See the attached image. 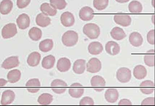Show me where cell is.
<instances>
[{
  "mask_svg": "<svg viewBox=\"0 0 155 106\" xmlns=\"http://www.w3.org/2000/svg\"><path fill=\"white\" fill-rule=\"evenodd\" d=\"M8 81L3 79H0V88L4 86L7 83Z\"/></svg>",
  "mask_w": 155,
  "mask_h": 106,
  "instance_id": "obj_43",
  "label": "cell"
},
{
  "mask_svg": "<svg viewBox=\"0 0 155 106\" xmlns=\"http://www.w3.org/2000/svg\"><path fill=\"white\" fill-rule=\"evenodd\" d=\"M42 35L41 30L36 27L31 28L28 32L29 37L34 41H37L39 40L41 37Z\"/></svg>",
  "mask_w": 155,
  "mask_h": 106,
  "instance_id": "obj_34",
  "label": "cell"
},
{
  "mask_svg": "<svg viewBox=\"0 0 155 106\" xmlns=\"http://www.w3.org/2000/svg\"><path fill=\"white\" fill-rule=\"evenodd\" d=\"M154 50L151 49L148 51L144 57V60L145 64L150 67L154 66Z\"/></svg>",
  "mask_w": 155,
  "mask_h": 106,
  "instance_id": "obj_31",
  "label": "cell"
},
{
  "mask_svg": "<svg viewBox=\"0 0 155 106\" xmlns=\"http://www.w3.org/2000/svg\"><path fill=\"white\" fill-rule=\"evenodd\" d=\"M71 63L70 60L66 57L60 58L58 60L57 67L61 72H65L70 68Z\"/></svg>",
  "mask_w": 155,
  "mask_h": 106,
  "instance_id": "obj_20",
  "label": "cell"
},
{
  "mask_svg": "<svg viewBox=\"0 0 155 106\" xmlns=\"http://www.w3.org/2000/svg\"><path fill=\"white\" fill-rule=\"evenodd\" d=\"M91 86L97 92H101L105 89L106 82L101 76L95 75L91 79Z\"/></svg>",
  "mask_w": 155,
  "mask_h": 106,
  "instance_id": "obj_5",
  "label": "cell"
},
{
  "mask_svg": "<svg viewBox=\"0 0 155 106\" xmlns=\"http://www.w3.org/2000/svg\"><path fill=\"white\" fill-rule=\"evenodd\" d=\"M78 33L73 31H68L62 35V41L63 44L67 47L75 45L78 42Z\"/></svg>",
  "mask_w": 155,
  "mask_h": 106,
  "instance_id": "obj_2",
  "label": "cell"
},
{
  "mask_svg": "<svg viewBox=\"0 0 155 106\" xmlns=\"http://www.w3.org/2000/svg\"></svg>",
  "mask_w": 155,
  "mask_h": 106,
  "instance_id": "obj_45",
  "label": "cell"
},
{
  "mask_svg": "<svg viewBox=\"0 0 155 106\" xmlns=\"http://www.w3.org/2000/svg\"><path fill=\"white\" fill-rule=\"evenodd\" d=\"M19 64L18 56H12L6 59L2 63L1 66L5 69H10L18 66Z\"/></svg>",
  "mask_w": 155,
  "mask_h": 106,
  "instance_id": "obj_11",
  "label": "cell"
},
{
  "mask_svg": "<svg viewBox=\"0 0 155 106\" xmlns=\"http://www.w3.org/2000/svg\"><path fill=\"white\" fill-rule=\"evenodd\" d=\"M94 104L93 99L89 97H85L83 98L79 103L80 105H93Z\"/></svg>",
  "mask_w": 155,
  "mask_h": 106,
  "instance_id": "obj_38",
  "label": "cell"
},
{
  "mask_svg": "<svg viewBox=\"0 0 155 106\" xmlns=\"http://www.w3.org/2000/svg\"><path fill=\"white\" fill-rule=\"evenodd\" d=\"M131 77V71L126 67H121L117 71L116 77L117 80L122 83L128 82Z\"/></svg>",
  "mask_w": 155,
  "mask_h": 106,
  "instance_id": "obj_4",
  "label": "cell"
},
{
  "mask_svg": "<svg viewBox=\"0 0 155 106\" xmlns=\"http://www.w3.org/2000/svg\"><path fill=\"white\" fill-rule=\"evenodd\" d=\"M105 49L106 52L109 54L111 55H115L119 53L120 48L117 43L114 41H110L108 42L106 44Z\"/></svg>",
  "mask_w": 155,
  "mask_h": 106,
  "instance_id": "obj_17",
  "label": "cell"
},
{
  "mask_svg": "<svg viewBox=\"0 0 155 106\" xmlns=\"http://www.w3.org/2000/svg\"><path fill=\"white\" fill-rule=\"evenodd\" d=\"M86 61L83 59H80L76 60L74 63L73 69L74 72L78 74L83 73L85 69Z\"/></svg>",
  "mask_w": 155,
  "mask_h": 106,
  "instance_id": "obj_26",
  "label": "cell"
},
{
  "mask_svg": "<svg viewBox=\"0 0 155 106\" xmlns=\"http://www.w3.org/2000/svg\"><path fill=\"white\" fill-rule=\"evenodd\" d=\"M31 0H17V5L19 8H23L27 7Z\"/></svg>",
  "mask_w": 155,
  "mask_h": 106,
  "instance_id": "obj_40",
  "label": "cell"
},
{
  "mask_svg": "<svg viewBox=\"0 0 155 106\" xmlns=\"http://www.w3.org/2000/svg\"><path fill=\"white\" fill-rule=\"evenodd\" d=\"M51 86L52 90L54 92L60 94L65 92L68 85L64 81L59 79H55L51 83Z\"/></svg>",
  "mask_w": 155,
  "mask_h": 106,
  "instance_id": "obj_6",
  "label": "cell"
},
{
  "mask_svg": "<svg viewBox=\"0 0 155 106\" xmlns=\"http://www.w3.org/2000/svg\"><path fill=\"white\" fill-rule=\"evenodd\" d=\"M83 32L91 39L97 38L100 34V29L96 24L89 23L85 24L83 28Z\"/></svg>",
  "mask_w": 155,
  "mask_h": 106,
  "instance_id": "obj_1",
  "label": "cell"
},
{
  "mask_svg": "<svg viewBox=\"0 0 155 106\" xmlns=\"http://www.w3.org/2000/svg\"><path fill=\"white\" fill-rule=\"evenodd\" d=\"M114 19L116 23L123 27L129 26L131 21V19L130 15L127 14L115 15Z\"/></svg>",
  "mask_w": 155,
  "mask_h": 106,
  "instance_id": "obj_12",
  "label": "cell"
},
{
  "mask_svg": "<svg viewBox=\"0 0 155 106\" xmlns=\"http://www.w3.org/2000/svg\"><path fill=\"white\" fill-rule=\"evenodd\" d=\"M53 100L52 95L48 93H44L39 96L38 101L41 105H47L50 104Z\"/></svg>",
  "mask_w": 155,
  "mask_h": 106,
  "instance_id": "obj_35",
  "label": "cell"
},
{
  "mask_svg": "<svg viewBox=\"0 0 155 106\" xmlns=\"http://www.w3.org/2000/svg\"><path fill=\"white\" fill-rule=\"evenodd\" d=\"M94 12L91 7L86 6L82 8L80 10L79 16L80 18L85 21L92 20L94 16Z\"/></svg>",
  "mask_w": 155,
  "mask_h": 106,
  "instance_id": "obj_9",
  "label": "cell"
},
{
  "mask_svg": "<svg viewBox=\"0 0 155 106\" xmlns=\"http://www.w3.org/2000/svg\"><path fill=\"white\" fill-rule=\"evenodd\" d=\"M147 40L148 42L152 45L154 44V30L150 31L147 34Z\"/></svg>",
  "mask_w": 155,
  "mask_h": 106,
  "instance_id": "obj_39",
  "label": "cell"
},
{
  "mask_svg": "<svg viewBox=\"0 0 155 106\" xmlns=\"http://www.w3.org/2000/svg\"><path fill=\"white\" fill-rule=\"evenodd\" d=\"M101 63L100 60L96 58H92L88 61L86 65L87 71L91 73L99 72L101 68Z\"/></svg>",
  "mask_w": 155,
  "mask_h": 106,
  "instance_id": "obj_7",
  "label": "cell"
},
{
  "mask_svg": "<svg viewBox=\"0 0 155 106\" xmlns=\"http://www.w3.org/2000/svg\"><path fill=\"white\" fill-rule=\"evenodd\" d=\"M119 93L115 88H109L105 92L104 96L106 101L110 103L116 102L119 97Z\"/></svg>",
  "mask_w": 155,
  "mask_h": 106,
  "instance_id": "obj_18",
  "label": "cell"
},
{
  "mask_svg": "<svg viewBox=\"0 0 155 106\" xmlns=\"http://www.w3.org/2000/svg\"><path fill=\"white\" fill-rule=\"evenodd\" d=\"M40 9L42 13L47 16H54L57 13L56 9L50 4L46 2L44 3L41 5Z\"/></svg>",
  "mask_w": 155,
  "mask_h": 106,
  "instance_id": "obj_23",
  "label": "cell"
},
{
  "mask_svg": "<svg viewBox=\"0 0 155 106\" xmlns=\"http://www.w3.org/2000/svg\"><path fill=\"white\" fill-rule=\"evenodd\" d=\"M21 75V72L19 70L14 69L11 70L8 72L7 75V78L9 82L14 83L19 80Z\"/></svg>",
  "mask_w": 155,
  "mask_h": 106,
  "instance_id": "obj_30",
  "label": "cell"
},
{
  "mask_svg": "<svg viewBox=\"0 0 155 106\" xmlns=\"http://www.w3.org/2000/svg\"><path fill=\"white\" fill-rule=\"evenodd\" d=\"M55 61V57L50 55L45 57L42 61V66L45 69H49L54 66Z\"/></svg>",
  "mask_w": 155,
  "mask_h": 106,
  "instance_id": "obj_32",
  "label": "cell"
},
{
  "mask_svg": "<svg viewBox=\"0 0 155 106\" xmlns=\"http://www.w3.org/2000/svg\"><path fill=\"white\" fill-rule=\"evenodd\" d=\"M40 83L39 79L36 78L30 79L26 84L27 90L31 93L38 92L40 89Z\"/></svg>",
  "mask_w": 155,
  "mask_h": 106,
  "instance_id": "obj_14",
  "label": "cell"
},
{
  "mask_svg": "<svg viewBox=\"0 0 155 106\" xmlns=\"http://www.w3.org/2000/svg\"><path fill=\"white\" fill-rule=\"evenodd\" d=\"M117 2L120 3H124L128 2L130 0H115Z\"/></svg>",
  "mask_w": 155,
  "mask_h": 106,
  "instance_id": "obj_44",
  "label": "cell"
},
{
  "mask_svg": "<svg viewBox=\"0 0 155 106\" xmlns=\"http://www.w3.org/2000/svg\"><path fill=\"white\" fill-rule=\"evenodd\" d=\"M15 96V94L12 90H8L4 91L2 95L1 104L6 105L11 104L14 101Z\"/></svg>",
  "mask_w": 155,
  "mask_h": 106,
  "instance_id": "obj_16",
  "label": "cell"
},
{
  "mask_svg": "<svg viewBox=\"0 0 155 106\" xmlns=\"http://www.w3.org/2000/svg\"><path fill=\"white\" fill-rule=\"evenodd\" d=\"M147 70L145 67L142 65L136 66L133 70V75L138 79H144L147 75Z\"/></svg>",
  "mask_w": 155,
  "mask_h": 106,
  "instance_id": "obj_25",
  "label": "cell"
},
{
  "mask_svg": "<svg viewBox=\"0 0 155 106\" xmlns=\"http://www.w3.org/2000/svg\"><path fill=\"white\" fill-rule=\"evenodd\" d=\"M36 22L37 25L42 27H45L51 24L50 18L43 13H40L37 16Z\"/></svg>",
  "mask_w": 155,
  "mask_h": 106,
  "instance_id": "obj_22",
  "label": "cell"
},
{
  "mask_svg": "<svg viewBox=\"0 0 155 106\" xmlns=\"http://www.w3.org/2000/svg\"><path fill=\"white\" fill-rule=\"evenodd\" d=\"M140 87V90L142 93L150 94L152 93L154 90V84L151 80H147L142 82Z\"/></svg>",
  "mask_w": 155,
  "mask_h": 106,
  "instance_id": "obj_13",
  "label": "cell"
},
{
  "mask_svg": "<svg viewBox=\"0 0 155 106\" xmlns=\"http://www.w3.org/2000/svg\"><path fill=\"white\" fill-rule=\"evenodd\" d=\"M50 2L53 7L59 10L64 9L67 5L65 0H50Z\"/></svg>",
  "mask_w": 155,
  "mask_h": 106,
  "instance_id": "obj_37",
  "label": "cell"
},
{
  "mask_svg": "<svg viewBox=\"0 0 155 106\" xmlns=\"http://www.w3.org/2000/svg\"><path fill=\"white\" fill-rule=\"evenodd\" d=\"M41 58V55L38 52H33L29 55L27 59V63L30 66H36L39 64Z\"/></svg>",
  "mask_w": 155,
  "mask_h": 106,
  "instance_id": "obj_24",
  "label": "cell"
},
{
  "mask_svg": "<svg viewBox=\"0 0 155 106\" xmlns=\"http://www.w3.org/2000/svg\"><path fill=\"white\" fill-rule=\"evenodd\" d=\"M112 37L116 40H120L124 38L126 35L121 28L116 27L113 28L110 32Z\"/></svg>",
  "mask_w": 155,
  "mask_h": 106,
  "instance_id": "obj_27",
  "label": "cell"
},
{
  "mask_svg": "<svg viewBox=\"0 0 155 106\" xmlns=\"http://www.w3.org/2000/svg\"><path fill=\"white\" fill-rule=\"evenodd\" d=\"M128 9L130 12L133 13H139L141 12L143 7L141 3L139 2L134 0L130 3Z\"/></svg>",
  "mask_w": 155,
  "mask_h": 106,
  "instance_id": "obj_33",
  "label": "cell"
},
{
  "mask_svg": "<svg viewBox=\"0 0 155 106\" xmlns=\"http://www.w3.org/2000/svg\"><path fill=\"white\" fill-rule=\"evenodd\" d=\"M53 46V42L52 39H46L41 41L39 43V50L44 52L51 50Z\"/></svg>",
  "mask_w": 155,
  "mask_h": 106,
  "instance_id": "obj_29",
  "label": "cell"
},
{
  "mask_svg": "<svg viewBox=\"0 0 155 106\" xmlns=\"http://www.w3.org/2000/svg\"><path fill=\"white\" fill-rule=\"evenodd\" d=\"M17 33L16 25L13 23L5 25L2 28V35L4 39L14 37Z\"/></svg>",
  "mask_w": 155,
  "mask_h": 106,
  "instance_id": "obj_3",
  "label": "cell"
},
{
  "mask_svg": "<svg viewBox=\"0 0 155 106\" xmlns=\"http://www.w3.org/2000/svg\"><path fill=\"white\" fill-rule=\"evenodd\" d=\"M89 52L92 55H98L101 53L103 50L102 44L98 41L90 43L88 47Z\"/></svg>",
  "mask_w": 155,
  "mask_h": 106,
  "instance_id": "obj_21",
  "label": "cell"
},
{
  "mask_svg": "<svg viewBox=\"0 0 155 106\" xmlns=\"http://www.w3.org/2000/svg\"><path fill=\"white\" fill-rule=\"evenodd\" d=\"M129 41L132 46L138 47L142 45L143 40L142 36L139 33L137 32H134L130 35Z\"/></svg>",
  "mask_w": 155,
  "mask_h": 106,
  "instance_id": "obj_19",
  "label": "cell"
},
{
  "mask_svg": "<svg viewBox=\"0 0 155 106\" xmlns=\"http://www.w3.org/2000/svg\"><path fill=\"white\" fill-rule=\"evenodd\" d=\"M109 0H94L93 6L98 10H102L106 8L108 5Z\"/></svg>",
  "mask_w": 155,
  "mask_h": 106,
  "instance_id": "obj_36",
  "label": "cell"
},
{
  "mask_svg": "<svg viewBox=\"0 0 155 106\" xmlns=\"http://www.w3.org/2000/svg\"><path fill=\"white\" fill-rule=\"evenodd\" d=\"M60 20L62 24L66 27L72 26L75 22L74 16L69 11L63 12L61 16Z\"/></svg>",
  "mask_w": 155,
  "mask_h": 106,
  "instance_id": "obj_10",
  "label": "cell"
},
{
  "mask_svg": "<svg viewBox=\"0 0 155 106\" xmlns=\"http://www.w3.org/2000/svg\"><path fill=\"white\" fill-rule=\"evenodd\" d=\"M141 105H154V98L149 97L144 99L141 103Z\"/></svg>",
  "mask_w": 155,
  "mask_h": 106,
  "instance_id": "obj_41",
  "label": "cell"
},
{
  "mask_svg": "<svg viewBox=\"0 0 155 106\" xmlns=\"http://www.w3.org/2000/svg\"><path fill=\"white\" fill-rule=\"evenodd\" d=\"M30 22V18L26 14L20 15L16 20V22L19 28L24 30L29 26Z\"/></svg>",
  "mask_w": 155,
  "mask_h": 106,
  "instance_id": "obj_15",
  "label": "cell"
},
{
  "mask_svg": "<svg viewBox=\"0 0 155 106\" xmlns=\"http://www.w3.org/2000/svg\"><path fill=\"white\" fill-rule=\"evenodd\" d=\"M118 105H131V101L127 99H123L121 100L118 104Z\"/></svg>",
  "mask_w": 155,
  "mask_h": 106,
  "instance_id": "obj_42",
  "label": "cell"
},
{
  "mask_svg": "<svg viewBox=\"0 0 155 106\" xmlns=\"http://www.w3.org/2000/svg\"><path fill=\"white\" fill-rule=\"evenodd\" d=\"M13 4L11 0H3L0 4V13L2 14H7L12 10Z\"/></svg>",
  "mask_w": 155,
  "mask_h": 106,
  "instance_id": "obj_28",
  "label": "cell"
},
{
  "mask_svg": "<svg viewBox=\"0 0 155 106\" xmlns=\"http://www.w3.org/2000/svg\"><path fill=\"white\" fill-rule=\"evenodd\" d=\"M84 91V88L81 84L78 83H75L70 86L68 91L72 97L78 98L82 96Z\"/></svg>",
  "mask_w": 155,
  "mask_h": 106,
  "instance_id": "obj_8",
  "label": "cell"
}]
</instances>
